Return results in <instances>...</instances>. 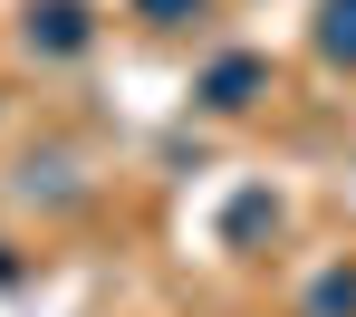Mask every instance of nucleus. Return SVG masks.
<instances>
[{
  "instance_id": "f257e3e1",
  "label": "nucleus",
  "mask_w": 356,
  "mask_h": 317,
  "mask_svg": "<svg viewBox=\"0 0 356 317\" xmlns=\"http://www.w3.org/2000/svg\"><path fill=\"white\" fill-rule=\"evenodd\" d=\"M260 96H270V58H260V49H222V58L193 77V106H202V116H250Z\"/></svg>"
},
{
  "instance_id": "f03ea898",
  "label": "nucleus",
  "mask_w": 356,
  "mask_h": 317,
  "mask_svg": "<svg viewBox=\"0 0 356 317\" xmlns=\"http://www.w3.org/2000/svg\"><path fill=\"white\" fill-rule=\"evenodd\" d=\"M19 39H29V58H87L97 49V19H87V0H29L19 10Z\"/></svg>"
},
{
  "instance_id": "7ed1b4c3",
  "label": "nucleus",
  "mask_w": 356,
  "mask_h": 317,
  "mask_svg": "<svg viewBox=\"0 0 356 317\" xmlns=\"http://www.w3.org/2000/svg\"><path fill=\"white\" fill-rule=\"evenodd\" d=\"M280 231V192H232L222 202V250H260Z\"/></svg>"
},
{
  "instance_id": "20e7f679",
  "label": "nucleus",
  "mask_w": 356,
  "mask_h": 317,
  "mask_svg": "<svg viewBox=\"0 0 356 317\" xmlns=\"http://www.w3.org/2000/svg\"><path fill=\"white\" fill-rule=\"evenodd\" d=\"M308 49L327 67H347L356 77V0H318V19H308Z\"/></svg>"
},
{
  "instance_id": "39448f33",
  "label": "nucleus",
  "mask_w": 356,
  "mask_h": 317,
  "mask_svg": "<svg viewBox=\"0 0 356 317\" xmlns=\"http://www.w3.org/2000/svg\"><path fill=\"white\" fill-rule=\"evenodd\" d=\"M308 317H356V259H337V269L308 279Z\"/></svg>"
},
{
  "instance_id": "423d86ee",
  "label": "nucleus",
  "mask_w": 356,
  "mask_h": 317,
  "mask_svg": "<svg viewBox=\"0 0 356 317\" xmlns=\"http://www.w3.org/2000/svg\"><path fill=\"white\" fill-rule=\"evenodd\" d=\"M19 192H29V202H39V192H49V202H77V183H67L58 154H29V164H19Z\"/></svg>"
},
{
  "instance_id": "0eeeda50",
  "label": "nucleus",
  "mask_w": 356,
  "mask_h": 317,
  "mask_svg": "<svg viewBox=\"0 0 356 317\" xmlns=\"http://www.w3.org/2000/svg\"><path fill=\"white\" fill-rule=\"evenodd\" d=\"M202 10H212V0H135V19H145V29H193Z\"/></svg>"
},
{
  "instance_id": "6e6552de",
  "label": "nucleus",
  "mask_w": 356,
  "mask_h": 317,
  "mask_svg": "<svg viewBox=\"0 0 356 317\" xmlns=\"http://www.w3.org/2000/svg\"><path fill=\"white\" fill-rule=\"evenodd\" d=\"M19 279H29V259H19L10 241H0V289H19Z\"/></svg>"
}]
</instances>
